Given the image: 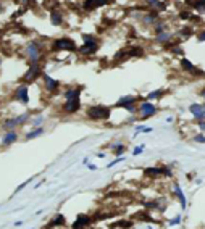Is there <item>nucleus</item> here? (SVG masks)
Here are the masks:
<instances>
[{
  "mask_svg": "<svg viewBox=\"0 0 205 229\" xmlns=\"http://www.w3.org/2000/svg\"><path fill=\"white\" fill-rule=\"evenodd\" d=\"M110 107H105V105H91L89 108L86 110V116L89 119H94V121H100V119H108L110 118Z\"/></svg>",
  "mask_w": 205,
  "mask_h": 229,
  "instance_id": "obj_1",
  "label": "nucleus"
},
{
  "mask_svg": "<svg viewBox=\"0 0 205 229\" xmlns=\"http://www.w3.org/2000/svg\"><path fill=\"white\" fill-rule=\"evenodd\" d=\"M39 76H42V70H41V65L39 63H31L29 70L26 71V74L23 77V83L24 84H31L37 79Z\"/></svg>",
  "mask_w": 205,
  "mask_h": 229,
  "instance_id": "obj_2",
  "label": "nucleus"
},
{
  "mask_svg": "<svg viewBox=\"0 0 205 229\" xmlns=\"http://www.w3.org/2000/svg\"><path fill=\"white\" fill-rule=\"evenodd\" d=\"M53 47L57 50H68V52H78V49H76V44L73 39L70 37H60L57 39V41L53 42Z\"/></svg>",
  "mask_w": 205,
  "mask_h": 229,
  "instance_id": "obj_3",
  "label": "nucleus"
},
{
  "mask_svg": "<svg viewBox=\"0 0 205 229\" xmlns=\"http://www.w3.org/2000/svg\"><path fill=\"white\" fill-rule=\"evenodd\" d=\"M92 216L91 215H86V213H81L76 216L74 219V223H73V226H71V229H86L87 226H91L92 224Z\"/></svg>",
  "mask_w": 205,
  "mask_h": 229,
  "instance_id": "obj_4",
  "label": "nucleus"
},
{
  "mask_svg": "<svg viewBox=\"0 0 205 229\" xmlns=\"http://www.w3.org/2000/svg\"><path fill=\"white\" fill-rule=\"evenodd\" d=\"M26 57L31 60V63H37V60L41 57V45L37 42H31L26 47Z\"/></svg>",
  "mask_w": 205,
  "mask_h": 229,
  "instance_id": "obj_5",
  "label": "nucleus"
},
{
  "mask_svg": "<svg viewBox=\"0 0 205 229\" xmlns=\"http://www.w3.org/2000/svg\"><path fill=\"white\" fill-rule=\"evenodd\" d=\"M139 110H140V115H142V118L146 119V118H150L152 115H155L157 107L153 105L152 102H142V103H140V107H139Z\"/></svg>",
  "mask_w": 205,
  "mask_h": 229,
  "instance_id": "obj_6",
  "label": "nucleus"
},
{
  "mask_svg": "<svg viewBox=\"0 0 205 229\" xmlns=\"http://www.w3.org/2000/svg\"><path fill=\"white\" fill-rule=\"evenodd\" d=\"M42 79H44V83H45V89L49 90V92H58V89H60V83L57 79H53V77H50L49 74H44L42 73Z\"/></svg>",
  "mask_w": 205,
  "mask_h": 229,
  "instance_id": "obj_7",
  "label": "nucleus"
},
{
  "mask_svg": "<svg viewBox=\"0 0 205 229\" xmlns=\"http://www.w3.org/2000/svg\"><path fill=\"white\" fill-rule=\"evenodd\" d=\"M15 98H18L21 103H28L29 95H28V84H21L15 90Z\"/></svg>",
  "mask_w": 205,
  "mask_h": 229,
  "instance_id": "obj_8",
  "label": "nucleus"
},
{
  "mask_svg": "<svg viewBox=\"0 0 205 229\" xmlns=\"http://www.w3.org/2000/svg\"><path fill=\"white\" fill-rule=\"evenodd\" d=\"M81 108V100L79 98H73V100H66L65 102V105H63V110H65V113H70V115H73L76 113Z\"/></svg>",
  "mask_w": 205,
  "mask_h": 229,
  "instance_id": "obj_9",
  "label": "nucleus"
},
{
  "mask_svg": "<svg viewBox=\"0 0 205 229\" xmlns=\"http://www.w3.org/2000/svg\"><path fill=\"white\" fill-rule=\"evenodd\" d=\"M97 50H99V44H84L78 47V52L83 55H94Z\"/></svg>",
  "mask_w": 205,
  "mask_h": 229,
  "instance_id": "obj_10",
  "label": "nucleus"
},
{
  "mask_svg": "<svg viewBox=\"0 0 205 229\" xmlns=\"http://www.w3.org/2000/svg\"><path fill=\"white\" fill-rule=\"evenodd\" d=\"M137 100H139V98L134 97V95H126V97H121L116 102V107H123V108H126V107H129V105H134Z\"/></svg>",
  "mask_w": 205,
  "mask_h": 229,
  "instance_id": "obj_11",
  "label": "nucleus"
},
{
  "mask_svg": "<svg viewBox=\"0 0 205 229\" xmlns=\"http://www.w3.org/2000/svg\"><path fill=\"white\" fill-rule=\"evenodd\" d=\"M16 139H18V134H16L15 131H7V134L3 136V139H2V145L3 147H8V145H11V144H15Z\"/></svg>",
  "mask_w": 205,
  "mask_h": 229,
  "instance_id": "obj_12",
  "label": "nucleus"
},
{
  "mask_svg": "<svg viewBox=\"0 0 205 229\" xmlns=\"http://www.w3.org/2000/svg\"><path fill=\"white\" fill-rule=\"evenodd\" d=\"M65 224H66V218L63 216L62 213H58V215H55V216L50 219V223H49L47 227H58V226H65Z\"/></svg>",
  "mask_w": 205,
  "mask_h": 229,
  "instance_id": "obj_13",
  "label": "nucleus"
},
{
  "mask_svg": "<svg viewBox=\"0 0 205 229\" xmlns=\"http://www.w3.org/2000/svg\"><path fill=\"white\" fill-rule=\"evenodd\" d=\"M81 92H83V87H71L65 90V98L66 100H73V98H79Z\"/></svg>",
  "mask_w": 205,
  "mask_h": 229,
  "instance_id": "obj_14",
  "label": "nucleus"
},
{
  "mask_svg": "<svg viewBox=\"0 0 205 229\" xmlns=\"http://www.w3.org/2000/svg\"><path fill=\"white\" fill-rule=\"evenodd\" d=\"M144 176H146V178H157V176H161V168H155V166L146 168V170H144Z\"/></svg>",
  "mask_w": 205,
  "mask_h": 229,
  "instance_id": "obj_15",
  "label": "nucleus"
},
{
  "mask_svg": "<svg viewBox=\"0 0 205 229\" xmlns=\"http://www.w3.org/2000/svg\"><path fill=\"white\" fill-rule=\"evenodd\" d=\"M112 227H121V229H131L132 227V221L131 219H119V221L113 223Z\"/></svg>",
  "mask_w": 205,
  "mask_h": 229,
  "instance_id": "obj_16",
  "label": "nucleus"
},
{
  "mask_svg": "<svg viewBox=\"0 0 205 229\" xmlns=\"http://www.w3.org/2000/svg\"><path fill=\"white\" fill-rule=\"evenodd\" d=\"M16 126H18V121H16V118H8L5 123H3V129H5V131H13Z\"/></svg>",
  "mask_w": 205,
  "mask_h": 229,
  "instance_id": "obj_17",
  "label": "nucleus"
},
{
  "mask_svg": "<svg viewBox=\"0 0 205 229\" xmlns=\"http://www.w3.org/2000/svg\"><path fill=\"white\" fill-rule=\"evenodd\" d=\"M50 20H52V24L60 26L62 24V15H60L58 10H52L50 11Z\"/></svg>",
  "mask_w": 205,
  "mask_h": 229,
  "instance_id": "obj_18",
  "label": "nucleus"
},
{
  "mask_svg": "<svg viewBox=\"0 0 205 229\" xmlns=\"http://www.w3.org/2000/svg\"><path fill=\"white\" fill-rule=\"evenodd\" d=\"M181 66L184 68V70L191 71V73H200V74H202V71H197V70H195V68H194V65H192V63H191L187 58H182V60H181Z\"/></svg>",
  "mask_w": 205,
  "mask_h": 229,
  "instance_id": "obj_19",
  "label": "nucleus"
},
{
  "mask_svg": "<svg viewBox=\"0 0 205 229\" xmlns=\"http://www.w3.org/2000/svg\"><path fill=\"white\" fill-rule=\"evenodd\" d=\"M100 5H104L102 0H86V2H84V8H86V10H94V8H97Z\"/></svg>",
  "mask_w": 205,
  "mask_h": 229,
  "instance_id": "obj_20",
  "label": "nucleus"
},
{
  "mask_svg": "<svg viewBox=\"0 0 205 229\" xmlns=\"http://www.w3.org/2000/svg\"><path fill=\"white\" fill-rule=\"evenodd\" d=\"M128 55L129 57H142L144 49L142 47H131V49H128Z\"/></svg>",
  "mask_w": 205,
  "mask_h": 229,
  "instance_id": "obj_21",
  "label": "nucleus"
},
{
  "mask_svg": "<svg viewBox=\"0 0 205 229\" xmlns=\"http://www.w3.org/2000/svg\"><path fill=\"white\" fill-rule=\"evenodd\" d=\"M41 134H44V128H36L34 131L28 132L26 134V140H31V139H36V137H39Z\"/></svg>",
  "mask_w": 205,
  "mask_h": 229,
  "instance_id": "obj_22",
  "label": "nucleus"
},
{
  "mask_svg": "<svg viewBox=\"0 0 205 229\" xmlns=\"http://www.w3.org/2000/svg\"><path fill=\"white\" fill-rule=\"evenodd\" d=\"M174 191H176V197L179 198V202H181V206H182V208H186V198H184V194H182L181 187H179L178 184L174 185Z\"/></svg>",
  "mask_w": 205,
  "mask_h": 229,
  "instance_id": "obj_23",
  "label": "nucleus"
},
{
  "mask_svg": "<svg viewBox=\"0 0 205 229\" xmlns=\"http://www.w3.org/2000/svg\"><path fill=\"white\" fill-rule=\"evenodd\" d=\"M170 39H171V34H168V32H160V34H157V42H168Z\"/></svg>",
  "mask_w": 205,
  "mask_h": 229,
  "instance_id": "obj_24",
  "label": "nucleus"
},
{
  "mask_svg": "<svg viewBox=\"0 0 205 229\" xmlns=\"http://www.w3.org/2000/svg\"><path fill=\"white\" fill-rule=\"evenodd\" d=\"M147 3H150V5H153L155 8H158V10H165V3L160 2V0H146Z\"/></svg>",
  "mask_w": 205,
  "mask_h": 229,
  "instance_id": "obj_25",
  "label": "nucleus"
},
{
  "mask_svg": "<svg viewBox=\"0 0 205 229\" xmlns=\"http://www.w3.org/2000/svg\"><path fill=\"white\" fill-rule=\"evenodd\" d=\"M126 150V147L123 145V144H116V145H113V153L115 155H121L123 152Z\"/></svg>",
  "mask_w": 205,
  "mask_h": 229,
  "instance_id": "obj_26",
  "label": "nucleus"
},
{
  "mask_svg": "<svg viewBox=\"0 0 205 229\" xmlns=\"http://www.w3.org/2000/svg\"><path fill=\"white\" fill-rule=\"evenodd\" d=\"M83 39H84V44H97V39L91 36V34H84Z\"/></svg>",
  "mask_w": 205,
  "mask_h": 229,
  "instance_id": "obj_27",
  "label": "nucleus"
},
{
  "mask_svg": "<svg viewBox=\"0 0 205 229\" xmlns=\"http://www.w3.org/2000/svg\"><path fill=\"white\" fill-rule=\"evenodd\" d=\"M16 121H18V126L20 124H23V123H26V121L29 119V113H23V115H20V116H15Z\"/></svg>",
  "mask_w": 205,
  "mask_h": 229,
  "instance_id": "obj_28",
  "label": "nucleus"
},
{
  "mask_svg": "<svg viewBox=\"0 0 205 229\" xmlns=\"http://www.w3.org/2000/svg\"><path fill=\"white\" fill-rule=\"evenodd\" d=\"M161 95H163V92H161V90H153V92H150L147 95V100H153V98H158Z\"/></svg>",
  "mask_w": 205,
  "mask_h": 229,
  "instance_id": "obj_29",
  "label": "nucleus"
},
{
  "mask_svg": "<svg viewBox=\"0 0 205 229\" xmlns=\"http://www.w3.org/2000/svg\"><path fill=\"white\" fill-rule=\"evenodd\" d=\"M31 182H32V179H26V181H24V182H21V184L18 185V187H16V191L13 192V195H15V194H18V192H21V191H23V189L26 187L28 184H31Z\"/></svg>",
  "mask_w": 205,
  "mask_h": 229,
  "instance_id": "obj_30",
  "label": "nucleus"
},
{
  "mask_svg": "<svg viewBox=\"0 0 205 229\" xmlns=\"http://www.w3.org/2000/svg\"><path fill=\"white\" fill-rule=\"evenodd\" d=\"M136 216H137V219H140V221H152L150 216H149L147 213H137Z\"/></svg>",
  "mask_w": 205,
  "mask_h": 229,
  "instance_id": "obj_31",
  "label": "nucleus"
},
{
  "mask_svg": "<svg viewBox=\"0 0 205 229\" xmlns=\"http://www.w3.org/2000/svg\"><path fill=\"white\" fill-rule=\"evenodd\" d=\"M121 161H125V157H119V158H115L113 161H110L108 165H107V168H113L116 163H121Z\"/></svg>",
  "mask_w": 205,
  "mask_h": 229,
  "instance_id": "obj_32",
  "label": "nucleus"
},
{
  "mask_svg": "<svg viewBox=\"0 0 205 229\" xmlns=\"http://www.w3.org/2000/svg\"><path fill=\"white\" fill-rule=\"evenodd\" d=\"M42 123H44V116H37V118H34V121H32V126H39L41 128Z\"/></svg>",
  "mask_w": 205,
  "mask_h": 229,
  "instance_id": "obj_33",
  "label": "nucleus"
},
{
  "mask_svg": "<svg viewBox=\"0 0 205 229\" xmlns=\"http://www.w3.org/2000/svg\"><path fill=\"white\" fill-rule=\"evenodd\" d=\"M144 150V145H139V147H136L134 149V152H132V155H140V152Z\"/></svg>",
  "mask_w": 205,
  "mask_h": 229,
  "instance_id": "obj_34",
  "label": "nucleus"
},
{
  "mask_svg": "<svg viewBox=\"0 0 205 229\" xmlns=\"http://www.w3.org/2000/svg\"><path fill=\"white\" fill-rule=\"evenodd\" d=\"M179 16H181L182 20H191V18H192V16H191V13H186V11H182Z\"/></svg>",
  "mask_w": 205,
  "mask_h": 229,
  "instance_id": "obj_35",
  "label": "nucleus"
},
{
  "mask_svg": "<svg viewBox=\"0 0 205 229\" xmlns=\"http://www.w3.org/2000/svg\"><path fill=\"white\" fill-rule=\"evenodd\" d=\"M194 140H197V142H202V144H205V136H200V134H199V136H195V137H194Z\"/></svg>",
  "mask_w": 205,
  "mask_h": 229,
  "instance_id": "obj_36",
  "label": "nucleus"
},
{
  "mask_svg": "<svg viewBox=\"0 0 205 229\" xmlns=\"http://www.w3.org/2000/svg\"><path fill=\"white\" fill-rule=\"evenodd\" d=\"M181 34H182V36H191L192 31H191V29H187V28H184V29L181 31Z\"/></svg>",
  "mask_w": 205,
  "mask_h": 229,
  "instance_id": "obj_37",
  "label": "nucleus"
},
{
  "mask_svg": "<svg viewBox=\"0 0 205 229\" xmlns=\"http://www.w3.org/2000/svg\"><path fill=\"white\" fill-rule=\"evenodd\" d=\"M197 39H199V41H205V31H202V32H200Z\"/></svg>",
  "mask_w": 205,
  "mask_h": 229,
  "instance_id": "obj_38",
  "label": "nucleus"
},
{
  "mask_svg": "<svg viewBox=\"0 0 205 229\" xmlns=\"http://www.w3.org/2000/svg\"><path fill=\"white\" fill-rule=\"evenodd\" d=\"M87 168H89L91 171H95V170H97V165H92V163H91V165H87Z\"/></svg>",
  "mask_w": 205,
  "mask_h": 229,
  "instance_id": "obj_39",
  "label": "nucleus"
},
{
  "mask_svg": "<svg viewBox=\"0 0 205 229\" xmlns=\"http://www.w3.org/2000/svg\"><path fill=\"white\" fill-rule=\"evenodd\" d=\"M179 221H181V219H179V216H178L176 219H171V221H170V224H178Z\"/></svg>",
  "mask_w": 205,
  "mask_h": 229,
  "instance_id": "obj_40",
  "label": "nucleus"
},
{
  "mask_svg": "<svg viewBox=\"0 0 205 229\" xmlns=\"http://www.w3.org/2000/svg\"><path fill=\"white\" fill-rule=\"evenodd\" d=\"M202 97H205V90H202Z\"/></svg>",
  "mask_w": 205,
  "mask_h": 229,
  "instance_id": "obj_41",
  "label": "nucleus"
},
{
  "mask_svg": "<svg viewBox=\"0 0 205 229\" xmlns=\"http://www.w3.org/2000/svg\"><path fill=\"white\" fill-rule=\"evenodd\" d=\"M0 65H2V60H0Z\"/></svg>",
  "mask_w": 205,
  "mask_h": 229,
  "instance_id": "obj_42",
  "label": "nucleus"
}]
</instances>
